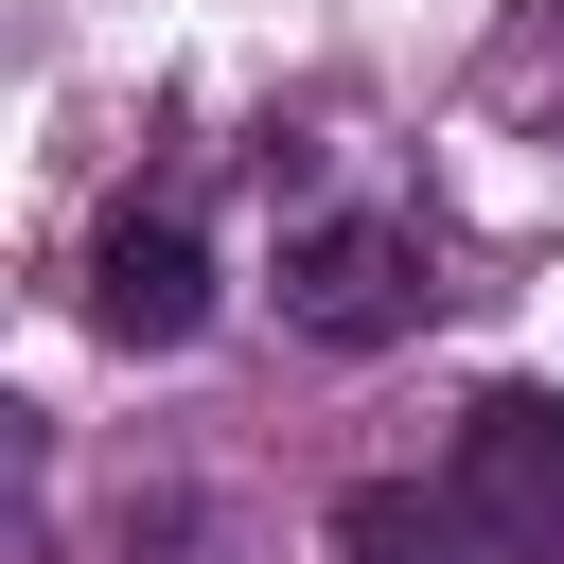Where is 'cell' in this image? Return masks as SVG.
Listing matches in <instances>:
<instances>
[{
  "mask_svg": "<svg viewBox=\"0 0 564 564\" xmlns=\"http://www.w3.org/2000/svg\"><path fill=\"white\" fill-rule=\"evenodd\" d=\"M335 546H352V564H458L476 511H458V494H405V476H352V494H335Z\"/></svg>",
  "mask_w": 564,
  "mask_h": 564,
  "instance_id": "277c9868",
  "label": "cell"
},
{
  "mask_svg": "<svg viewBox=\"0 0 564 564\" xmlns=\"http://www.w3.org/2000/svg\"><path fill=\"white\" fill-rule=\"evenodd\" d=\"M458 511H476V546L494 564H564V388H476L458 405V476H441Z\"/></svg>",
  "mask_w": 564,
  "mask_h": 564,
  "instance_id": "7a4b0ae2",
  "label": "cell"
},
{
  "mask_svg": "<svg viewBox=\"0 0 564 564\" xmlns=\"http://www.w3.org/2000/svg\"><path fill=\"white\" fill-rule=\"evenodd\" d=\"M282 317H300L317 352H388V335L441 317V264H423V229H388V212H317V229L282 247Z\"/></svg>",
  "mask_w": 564,
  "mask_h": 564,
  "instance_id": "6da1fadb",
  "label": "cell"
},
{
  "mask_svg": "<svg viewBox=\"0 0 564 564\" xmlns=\"http://www.w3.org/2000/svg\"><path fill=\"white\" fill-rule=\"evenodd\" d=\"M88 317H106L123 352H176V335L212 317V247H194V212H106V247H88Z\"/></svg>",
  "mask_w": 564,
  "mask_h": 564,
  "instance_id": "3957f363",
  "label": "cell"
}]
</instances>
